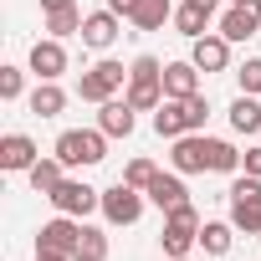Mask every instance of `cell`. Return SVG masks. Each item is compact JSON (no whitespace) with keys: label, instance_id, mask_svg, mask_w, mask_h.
Masks as SVG:
<instances>
[{"label":"cell","instance_id":"obj_14","mask_svg":"<svg viewBox=\"0 0 261 261\" xmlns=\"http://www.w3.org/2000/svg\"><path fill=\"white\" fill-rule=\"evenodd\" d=\"M154 134H159V139H179V134H190V108H185L179 97H164V102L154 108Z\"/></svg>","mask_w":261,"mask_h":261},{"label":"cell","instance_id":"obj_33","mask_svg":"<svg viewBox=\"0 0 261 261\" xmlns=\"http://www.w3.org/2000/svg\"><path fill=\"white\" fill-rule=\"evenodd\" d=\"M108 11H113V16H134L139 0H108Z\"/></svg>","mask_w":261,"mask_h":261},{"label":"cell","instance_id":"obj_28","mask_svg":"<svg viewBox=\"0 0 261 261\" xmlns=\"http://www.w3.org/2000/svg\"><path fill=\"white\" fill-rule=\"evenodd\" d=\"M154 179H159V169H154V159H134V164L123 169V185H134V190H149Z\"/></svg>","mask_w":261,"mask_h":261},{"label":"cell","instance_id":"obj_15","mask_svg":"<svg viewBox=\"0 0 261 261\" xmlns=\"http://www.w3.org/2000/svg\"><path fill=\"white\" fill-rule=\"evenodd\" d=\"M36 164V144L26 134H6L0 139V169H11V174H26Z\"/></svg>","mask_w":261,"mask_h":261},{"label":"cell","instance_id":"obj_3","mask_svg":"<svg viewBox=\"0 0 261 261\" xmlns=\"http://www.w3.org/2000/svg\"><path fill=\"white\" fill-rule=\"evenodd\" d=\"M77 241H82V225L77 215H57L36 230V256H62V261H77Z\"/></svg>","mask_w":261,"mask_h":261},{"label":"cell","instance_id":"obj_6","mask_svg":"<svg viewBox=\"0 0 261 261\" xmlns=\"http://www.w3.org/2000/svg\"><path fill=\"white\" fill-rule=\"evenodd\" d=\"M123 62H97V67H87L82 72V82H77V97L82 102H108L118 87H123Z\"/></svg>","mask_w":261,"mask_h":261},{"label":"cell","instance_id":"obj_12","mask_svg":"<svg viewBox=\"0 0 261 261\" xmlns=\"http://www.w3.org/2000/svg\"><path fill=\"white\" fill-rule=\"evenodd\" d=\"M31 72H36L41 82H57V77L67 72V46H62L57 36L36 41V46H31Z\"/></svg>","mask_w":261,"mask_h":261},{"label":"cell","instance_id":"obj_26","mask_svg":"<svg viewBox=\"0 0 261 261\" xmlns=\"http://www.w3.org/2000/svg\"><path fill=\"white\" fill-rule=\"evenodd\" d=\"M77 261H108V236L82 225V241H77Z\"/></svg>","mask_w":261,"mask_h":261},{"label":"cell","instance_id":"obj_32","mask_svg":"<svg viewBox=\"0 0 261 261\" xmlns=\"http://www.w3.org/2000/svg\"><path fill=\"white\" fill-rule=\"evenodd\" d=\"M241 164H246V174H256V179H261V149H246V154H241Z\"/></svg>","mask_w":261,"mask_h":261},{"label":"cell","instance_id":"obj_16","mask_svg":"<svg viewBox=\"0 0 261 261\" xmlns=\"http://www.w3.org/2000/svg\"><path fill=\"white\" fill-rule=\"evenodd\" d=\"M195 92H200V67H195V62H169V67H164V97H179V102H185V97H195Z\"/></svg>","mask_w":261,"mask_h":261},{"label":"cell","instance_id":"obj_5","mask_svg":"<svg viewBox=\"0 0 261 261\" xmlns=\"http://www.w3.org/2000/svg\"><path fill=\"white\" fill-rule=\"evenodd\" d=\"M200 210L195 205H179V210H169V220H164V236H159V246H164V256H190V246L200 241Z\"/></svg>","mask_w":261,"mask_h":261},{"label":"cell","instance_id":"obj_30","mask_svg":"<svg viewBox=\"0 0 261 261\" xmlns=\"http://www.w3.org/2000/svg\"><path fill=\"white\" fill-rule=\"evenodd\" d=\"M236 77H241V92H251V97H256V92H261V57H251Z\"/></svg>","mask_w":261,"mask_h":261},{"label":"cell","instance_id":"obj_34","mask_svg":"<svg viewBox=\"0 0 261 261\" xmlns=\"http://www.w3.org/2000/svg\"><path fill=\"white\" fill-rule=\"evenodd\" d=\"M67 6H77V0H41V11H67Z\"/></svg>","mask_w":261,"mask_h":261},{"label":"cell","instance_id":"obj_4","mask_svg":"<svg viewBox=\"0 0 261 261\" xmlns=\"http://www.w3.org/2000/svg\"><path fill=\"white\" fill-rule=\"evenodd\" d=\"M230 225L246 236H261V179L256 174L230 185Z\"/></svg>","mask_w":261,"mask_h":261},{"label":"cell","instance_id":"obj_23","mask_svg":"<svg viewBox=\"0 0 261 261\" xmlns=\"http://www.w3.org/2000/svg\"><path fill=\"white\" fill-rule=\"evenodd\" d=\"M169 16H174V6H169V0H139V11L128 16V21H134L139 31H159Z\"/></svg>","mask_w":261,"mask_h":261},{"label":"cell","instance_id":"obj_19","mask_svg":"<svg viewBox=\"0 0 261 261\" xmlns=\"http://www.w3.org/2000/svg\"><path fill=\"white\" fill-rule=\"evenodd\" d=\"M210 16H215L210 6H200V0H185V6L174 11V26H179V36H190V41H195V36H205Z\"/></svg>","mask_w":261,"mask_h":261},{"label":"cell","instance_id":"obj_7","mask_svg":"<svg viewBox=\"0 0 261 261\" xmlns=\"http://www.w3.org/2000/svg\"><path fill=\"white\" fill-rule=\"evenodd\" d=\"M46 200L57 205V215H87V210H102V190H92V185H82V179H62Z\"/></svg>","mask_w":261,"mask_h":261},{"label":"cell","instance_id":"obj_35","mask_svg":"<svg viewBox=\"0 0 261 261\" xmlns=\"http://www.w3.org/2000/svg\"><path fill=\"white\" fill-rule=\"evenodd\" d=\"M36 261H62V256H36Z\"/></svg>","mask_w":261,"mask_h":261},{"label":"cell","instance_id":"obj_31","mask_svg":"<svg viewBox=\"0 0 261 261\" xmlns=\"http://www.w3.org/2000/svg\"><path fill=\"white\" fill-rule=\"evenodd\" d=\"M0 97H6V102L21 97V72L16 67H0Z\"/></svg>","mask_w":261,"mask_h":261},{"label":"cell","instance_id":"obj_2","mask_svg":"<svg viewBox=\"0 0 261 261\" xmlns=\"http://www.w3.org/2000/svg\"><path fill=\"white\" fill-rule=\"evenodd\" d=\"M128 102H134L139 113H154L164 102V67L154 57H139L134 67H128Z\"/></svg>","mask_w":261,"mask_h":261},{"label":"cell","instance_id":"obj_22","mask_svg":"<svg viewBox=\"0 0 261 261\" xmlns=\"http://www.w3.org/2000/svg\"><path fill=\"white\" fill-rule=\"evenodd\" d=\"M62 169H67L62 159H36V164L26 169V179H31V190H36V195H51V190L62 185Z\"/></svg>","mask_w":261,"mask_h":261},{"label":"cell","instance_id":"obj_21","mask_svg":"<svg viewBox=\"0 0 261 261\" xmlns=\"http://www.w3.org/2000/svg\"><path fill=\"white\" fill-rule=\"evenodd\" d=\"M67 108V92L57 87V82H36V92H31V113L36 118H57Z\"/></svg>","mask_w":261,"mask_h":261},{"label":"cell","instance_id":"obj_13","mask_svg":"<svg viewBox=\"0 0 261 261\" xmlns=\"http://www.w3.org/2000/svg\"><path fill=\"white\" fill-rule=\"evenodd\" d=\"M190 62H195L200 72H225V62H230V41H225V36H195Z\"/></svg>","mask_w":261,"mask_h":261},{"label":"cell","instance_id":"obj_25","mask_svg":"<svg viewBox=\"0 0 261 261\" xmlns=\"http://www.w3.org/2000/svg\"><path fill=\"white\" fill-rule=\"evenodd\" d=\"M82 21H87V16H82L77 6H67V11H46V31H51L57 41L72 36V31H82Z\"/></svg>","mask_w":261,"mask_h":261},{"label":"cell","instance_id":"obj_17","mask_svg":"<svg viewBox=\"0 0 261 261\" xmlns=\"http://www.w3.org/2000/svg\"><path fill=\"white\" fill-rule=\"evenodd\" d=\"M113 41H118V16H113V11H92V16L82 21V46L102 51V46H113Z\"/></svg>","mask_w":261,"mask_h":261},{"label":"cell","instance_id":"obj_9","mask_svg":"<svg viewBox=\"0 0 261 261\" xmlns=\"http://www.w3.org/2000/svg\"><path fill=\"white\" fill-rule=\"evenodd\" d=\"M169 164H174L179 174H205V169H210V139H200V134H179L174 149H169Z\"/></svg>","mask_w":261,"mask_h":261},{"label":"cell","instance_id":"obj_29","mask_svg":"<svg viewBox=\"0 0 261 261\" xmlns=\"http://www.w3.org/2000/svg\"><path fill=\"white\" fill-rule=\"evenodd\" d=\"M185 108H190V134H200V128H205V118H210V102H205V92L185 97Z\"/></svg>","mask_w":261,"mask_h":261},{"label":"cell","instance_id":"obj_20","mask_svg":"<svg viewBox=\"0 0 261 261\" xmlns=\"http://www.w3.org/2000/svg\"><path fill=\"white\" fill-rule=\"evenodd\" d=\"M230 128H236V134H256V128H261V102L251 92H241L230 102Z\"/></svg>","mask_w":261,"mask_h":261},{"label":"cell","instance_id":"obj_11","mask_svg":"<svg viewBox=\"0 0 261 261\" xmlns=\"http://www.w3.org/2000/svg\"><path fill=\"white\" fill-rule=\"evenodd\" d=\"M102 113H97V128H102V134L108 139H128V134H134V102H128V97H108V102H97Z\"/></svg>","mask_w":261,"mask_h":261},{"label":"cell","instance_id":"obj_36","mask_svg":"<svg viewBox=\"0 0 261 261\" xmlns=\"http://www.w3.org/2000/svg\"><path fill=\"white\" fill-rule=\"evenodd\" d=\"M169 261H190V256H169Z\"/></svg>","mask_w":261,"mask_h":261},{"label":"cell","instance_id":"obj_8","mask_svg":"<svg viewBox=\"0 0 261 261\" xmlns=\"http://www.w3.org/2000/svg\"><path fill=\"white\" fill-rule=\"evenodd\" d=\"M102 215H108V225H134L144 215V190L118 179L113 190H102Z\"/></svg>","mask_w":261,"mask_h":261},{"label":"cell","instance_id":"obj_10","mask_svg":"<svg viewBox=\"0 0 261 261\" xmlns=\"http://www.w3.org/2000/svg\"><path fill=\"white\" fill-rule=\"evenodd\" d=\"M256 31H261V0H236L220 21V36L225 41H251Z\"/></svg>","mask_w":261,"mask_h":261},{"label":"cell","instance_id":"obj_18","mask_svg":"<svg viewBox=\"0 0 261 261\" xmlns=\"http://www.w3.org/2000/svg\"><path fill=\"white\" fill-rule=\"evenodd\" d=\"M144 195H149V200H154L164 215H169V210H179V205H190V200H185V185H179V174H159V179H154Z\"/></svg>","mask_w":261,"mask_h":261},{"label":"cell","instance_id":"obj_1","mask_svg":"<svg viewBox=\"0 0 261 261\" xmlns=\"http://www.w3.org/2000/svg\"><path fill=\"white\" fill-rule=\"evenodd\" d=\"M57 159L67 169H82V164H102L108 159V134L102 128H67L57 139Z\"/></svg>","mask_w":261,"mask_h":261},{"label":"cell","instance_id":"obj_24","mask_svg":"<svg viewBox=\"0 0 261 261\" xmlns=\"http://www.w3.org/2000/svg\"><path fill=\"white\" fill-rule=\"evenodd\" d=\"M230 230H236V225H225V220H205V225H200V246H205L210 256H225V251H230Z\"/></svg>","mask_w":261,"mask_h":261},{"label":"cell","instance_id":"obj_27","mask_svg":"<svg viewBox=\"0 0 261 261\" xmlns=\"http://www.w3.org/2000/svg\"><path fill=\"white\" fill-rule=\"evenodd\" d=\"M210 169H215V174H236V169H241V154H236L230 144L210 139Z\"/></svg>","mask_w":261,"mask_h":261}]
</instances>
